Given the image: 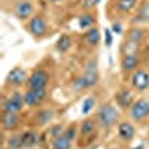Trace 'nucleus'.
Listing matches in <instances>:
<instances>
[{
    "mask_svg": "<svg viewBox=\"0 0 149 149\" xmlns=\"http://www.w3.org/2000/svg\"><path fill=\"white\" fill-rule=\"evenodd\" d=\"M98 81V73H97V61H90L88 66L85 69V73L79 76L76 81L73 82V90L74 91H82L86 88L94 86Z\"/></svg>",
    "mask_w": 149,
    "mask_h": 149,
    "instance_id": "f257e3e1",
    "label": "nucleus"
},
{
    "mask_svg": "<svg viewBox=\"0 0 149 149\" xmlns=\"http://www.w3.org/2000/svg\"><path fill=\"white\" fill-rule=\"evenodd\" d=\"M98 122L102 124L103 127H112L118 119V110L112 106V104H102L100 109H98L97 113Z\"/></svg>",
    "mask_w": 149,
    "mask_h": 149,
    "instance_id": "f03ea898",
    "label": "nucleus"
},
{
    "mask_svg": "<svg viewBox=\"0 0 149 149\" xmlns=\"http://www.w3.org/2000/svg\"><path fill=\"white\" fill-rule=\"evenodd\" d=\"M24 103H26L24 94L17 91L10 95V98H6L3 102V112H8V113H18Z\"/></svg>",
    "mask_w": 149,
    "mask_h": 149,
    "instance_id": "7ed1b4c3",
    "label": "nucleus"
},
{
    "mask_svg": "<svg viewBox=\"0 0 149 149\" xmlns=\"http://www.w3.org/2000/svg\"><path fill=\"white\" fill-rule=\"evenodd\" d=\"M49 82V73L45 70H36L29 78V88L30 90H46Z\"/></svg>",
    "mask_w": 149,
    "mask_h": 149,
    "instance_id": "20e7f679",
    "label": "nucleus"
},
{
    "mask_svg": "<svg viewBox=\"0 0 149 149\" xmlns=\"http://www.w3.org/2000/svg\"><path fill=\"white\" fill-rule=\"evenodd\" d=\"M131 118L136 119V121H142L145 119L146 116H149V102L142 98V100H137L133 106H131Z\"/></svg>",
    "mask_w": 149,
    "mask_h": 149,
    "instance_id": "39448f33",
    "label": "nucleus"
},
{
    "mask_svg": "<svg viewBox=\"0 0 149 149\" xmlns=\"http://www.w3.org/2000/svg\"><path fill=\"white\" fill-rule=\"evenodd\" d=\"M24 97H26V104L27 106H39L45 102L46 98V90H30L24 94Z\"/></svg>",
    "mask_w": 149,
    "mask_h": 149,
    "instance_id": "423d86ee",
    "label": "nucleus"
},
{
    "mask_svg": "<svg viewBox=\"0 0 149 149\" xmlns=\"http://www.w3.org/2000/svg\"><path fill=\"white\" fill-rule=\"evenodd\" d=\"M29 30H30V33H31L33 36H36V37H40V36H43V34L46 33L48 26H46L45 19H43L40 15H36V17H33V18L30 19Z\"/></svg>",
    "mask_w": 149,
    "mask_h": 149,
    "instance_id": "0eeeda50",
    "label": "nucleus"
},
{
    "mask_svg": "<svg viewBox=\"0 0 149 149\" xmlns=\"http://www.w3.org/2000/svg\"><path fill=\"white\" fill-rule=\"evenodd\" d=\"M131 84H133V86H136V88L140 90V91L146 90L149 86V74L143 70L134 72L133 76H131Z\"/></svg>",
    "mask_w": 149,
    "mask_h": 149,
    "instance_id": "6e6552de",
    "label": "nucleus"
},
{
    "mask_svg": "<svg viewBox=\"0 0 149 149\" xmlns=\"http://www.w3.org/2000/svg\"><path fill=\"white\" fill-rule=\"evenodd\" d=\"M26 81H27V73H26V70H22L19 67L10 70L8 74V82L12 85H22Z\"/></svg>",
    "mask_w": 149,
    "mask_h": 149,
    "instance_id": "1a4fd4ad",
    "label": "nucleus"
},
{
    "mask_svg": "<svg viewBox=\"0 0 149 149\" xmlns=\"http://www.w3.org/2000/svg\"><path fill=\"white\" fill-rule=\"evenodd\" d=\"M2 125L5 130H15L19 125V118L17 113H8L3 112V118H2Z\"/></svg>",
    "mask_w": 149,
    "mask_h": 149,
    "instance_id": "9d476101",
    "label": "nucleus"
},
{
    "mask_svg": "<svg viewBox=\"0 0 149 149\" xmlns=\"http://www.w3.org/2000/svg\"><path fill=\"white\" fill-rule=\"evenodd\" d=\"M33 14V5L30 2H19L15 6V15L21 19H26Z\"/></svg>",
    "mask_w": 149,
    "mask_h": 149,
    "instance_id": "9b49d317",
    "label": "nucleus"
},
{
    "mask_svg": "<svg viewBox=\"0 0 149 149\" xmlns=\"http://www.w3.org/2000/svg\"><path fill=\"white\" fill-rule=\"evenodd\" d=\"M115 100H116V103H118V106H119V107L127 109V107H130V106H131V102H133V94H131L128 90H122V91H119V93L115 95Z\"/></svg>",
    "mask_w": 149,
    "mask_h": 149,
    "instance_id": "f8f14e48",
    "label": "nucleus"
},
{
    "mask_svg": "<svg viewBox=\"0 0 149 149\" xmlns=\"http://www.w3.org/2000/svg\"><path fill=\"white\" fill-rule=\"evenodd\" d=\"M134 127L131 125L130 122H122L119 124V127H118V134H119V137L122 140H131L134 137Z\"/></svg>",
    "mask_w": 149,
    "mask_h": 149,
    "instance_id": "ddd939ff",
    "label": "nucleus"
},
{
    "mask_svg": "<svg viewBox=\"0 0 149 149\" xmlns=\"http://www.w3.org/2000/svg\"><path fill=\"white\" fill-rule=\"evenodd\" d=\"M21 137H22V148H31L39 140V136L36 131H26L21 134Z\"/></svg>",
    "mask_w": 149,
    "mask_h": 149,
    "instance_id": "4468645a",
    "label": "nucleus"
},
{
    "mask_svg": "<svg viewBox=\"0 0 149 149\" xmlns=\"http://www.w3.org/2000/svg\"><path fill=\"white\" fill-rule=\"evenodd\" d=\"M72 148V140L63 133L60 137H55L52 140V149H70Z\"/></svg>",
    "mask_w": 149,
    "mask_h": 149,
    "instance_id": "2eb2a0df",
    "label": "nucleus"
},
{
    "mask_svg": "<svg viewBox=\"0 0 149 149\" xmlns=\"http://www.w3.org/2000/svg\"><path fill=\"white\" fill-rule=\"evenodd\" d=\"M137 66H139V58L136 57V55H125V57L122 58V69L124 70L131 72Z\"/></svg>",
    "mask_w": 149,
    "mask_h": 149,
    "instance_id": "dca6fc26",
    "label": "nucleus"
},
{
    "mask_svg": "<svg viewBox=\"0 0 149 149\" xmlns=\"http://www.w3.org/2000/svg\"><path fill=\"white\" fill-rule=\"evenodd\" d=\"M70 46H72V39H70V36H67V34H63L58 39V42H57V49H58L60 52L69 51Z\"/></svg>",
    "mask_w": 149,
    "mask_h": 149,
    "instance_id": "f3484780",
    "label": "nucleus"
},
{
    "mask_svg": "<svg viewBox=\"0 0 149 149\" xmlns=\"http://www.w3.org/2000/svg\"><path fill=\"white\" fill-rule=\"evenodd\" d=\"M85 37H86V42H88L90 45H97L98 42H100V39H102L98 29H90Z\"/></svg>",
    "mask_w": 149,
    "mask_h": 149,
    "instance_id": "a211bd4d",
    "label": "nucleus"
},
{
    "mask_svg": "<svg viewBox=\"0 0 149 149\" xmlns=\"http://www.w3.org/2000/svg\"><path fill=\"white\" fill-rule=\"evenodd\" d=\"M134 21L136 22H146V21H149V3H146V5H143L140 8V10L137 12Z\"/></svg>",
    "mask_w": 149,
    "mask_h": 149,
    "instance_id": "6ab92c4d",
    "label": "nucleus"
},
{
    "mask_svg": "<svg viewBox=\"0 0 149 149\" xmlns=\"http://www.w3.org/2000/svg\"><path fill=\"white\" fill-rule=\"evenodd\" d=\"M8 148L9 149H21L22 148V137L21 134H12L8 139Z\"/></svg>",
    "mask_w": 149,
    "mask_h": 149,
    "instance_id": "aec40b11",
    "label": "nucleus"
},
{
    "mask_svg": "<svg viewBox=\"0 0 149 149\" xmlns=\"http://www.w3.org/2000/svg\"><path fill=\"white\" fill-rule=\"evenodd\" d=\"M54 118V112L51 109H45V110H40L39 115H37V122L40 124V125H43V124L49 122Z\"/></svg>",
    "mask_w": 149,
    "mask_h": 149,
    "instance_id": "412c9836",
    "label": "nucleus"
},
{
    "mask_svg": "<svg viewBox=\"0 0 149 149\" xmlns=\"http://www.w3.org/2000/svg\"><path fill=\"white\" fill-rule=\"evenodd\" d=\"M94 130H95V122H94L93 119H85V121L82 122V125H81V133H82L84 136L93 134Z\"/></svg>",
    "mask_w": 149,
    "mask_h": 149,
    "instance_id": "4be33fe9",
    "label": "nucleus"
},
{
    "mask_svg": "<svg viewBox=\"0 0 149 149\" xmlns=\"http://www.w3.org/2000/svg\"><path fill=\"white\" fill-rule=\"evenodd\" d=\"M122 52L125 54V55H134V52L139 49V43H136L133 40H127L125 43L122 45Z\"/></svg>",
    "mask_w": 149,
    "mask_h": 149,
    "instance_id": "5701e85b",
    "label": "nucleus"
},
{
    "mask_svg": "<svg viewBox=\"0 0 149 149\" xmlns=\"http://www.w3.org/2000/svg\"><path fill=\"white\" fill-rule=\"evenodd\" d=\"M136 3H137V0H118L116 6L121 12H128L136 6Z\"/></svg>",
    "mask_w": 149,
    "mask_h": 149,
    "instance_id": "b1692460",
    "label": "nucleus"
},
{
    "mask_svg": "<svg viewBox=\"0 0 149 149\" xmlns=\"http://www.w3.org/2000/svg\"><path fill=\"white\" fill-rule=\"evenodd\" d=\"M143 37H145V33H143L142 29H131L130 33H128V40H133L136 43L142 42Z\"/></svg>",
    "mask_w": 149,
    "mask_h": 149,
    "instance_id": "393cba45",
    "label": "nucleus"
},
{
    "mask_svg": "<svg viewBox=\"0 0 149 149\" xmlns=\"http://www.w3.org/2000/svg\"><path fill=\"white\" fill-rule=\"evenodd\" d=\"M94 17L91 15V14H82L81 15V18H79V27L81 29H88V27H91L93 24H94Z\"/></svg>",
    "mask_w": 149,
    "mask_h": 149,
    "instance_id": "a878e982",
    "label": "nucleus"
},
{
    "mask_svg": "<svg viewBox=\"0 0 149 149\" xmlns=\"http://www.w3.org/2000/svg\"><path fill=\"white\" fill-rule=\"evenodd\" d=\"M94 104H95L94 98L93 97H86L85 100H84V103H82V113L84 115L90 113V112L93 110V107H94Z\"/></svg>",
    "mask_w": 149,
    "mask_h": 149,
    "instance_id": "bb28decb",
    "label": "nucleus"
},
{
    "mask_svg": "<svg viewBox=\"0 0 149 149\" xmlns=\"http://www.w3.org/2000/svg\"><path fill=\"white\" fill-rule=\"evenodd\" d=\"M64 133V130H63V125H60V124H57V125H54L52 128H51V136L55 139V137H60L61 134Z\"/></svg>",
    "mask_w": 149,
    "mask_h": 149,
    "instance_id": "cd10ccee",
    "label": "nucleus"
},
{
    "mask_svg": "<svg viewBox=\"0 0 149 149\" xmlns=\"http://www.w3.org/2000/svg\"><path fill=\"white\" fill-rule=\"evenodd\" d=\"M112 42H113V39H112V33H110L109 29H106L104 30V43H106V46H112Z\"/></svg>",
    "mask_w": 149,
    "mask_h": 149,
    "instance_id": "c85d7f7f",
    "label": "nucleus"
},
{
    "mask_svg": "<svg viewBox=\"0 0 149 149\" xmlns=\"http://www.w3.org/2000/svg\"><path fill=\"white\" fill-rule=\"evenodd\" d=\"M64 134L67 136L70 140H73L74 137H76V128H74V127H69V128L64 131Z\"/></svg>",
    "mask_w": 149,
    "mask_h": 149,
    "instance_id": "c756f323",
    "label": "nucleus"
},
{
    "mask_svg": "<svg viewBox=\"0 0 149 149\" xmlns=\"http://www.w3.org/2000/svg\"><path fill=\"white\" fill-rule=\"evenodd\" d=\"M98 2H100V0H84V8L85 9H91V8L97 6Z\"/></svg>",
    "mask_w": 149,
    "mask_h": 149,
    "instance_id": "7c9ffc66",
    "label": "nucleus"
},
{
    "mask_svg": "<svg viewBox=\"0 0 149 149\" xmlns=\"http://www.w3.org/2000/svg\"><path fill=\"white\" fill-rule=\"evenodd\" d=\"M112 30H113L115 33H121V31H122V26H121V22H113V26H112Z\"/></svg>",
    "mask_w": 149,
    "mask_h": 149,
    "instance_id": "2f4dec72",
    "label": "nucleus"
},
{
    "mask_svg": "<svg viewBox=\"0 0 149 149\" xmlns=\"http://www.w3.org/2000/svg\"><path fill=\"white\" fill-rule=\"evenodd\" d=\"M134 149H145V148H143V146H136Z\"/></svg>",
    "mask_w": 149,
    "mask_h": 149,
    "instance_id": "473e14b6",
    "label": "nucleus"
},
{
    "mask_svg": "<svg viewBox=\"0 0 149 149\" xmlns=\"http://www.w3.org/2000/svg\"><path fill=\"white\" fill-rule=\"evenodd\" d=\"M49 2H54L55 3V2H60V0H49Z\"/></svg>",
    "mask_w": 149,
    "mask_h": 149,
    "instance_id": "72a5a7b5",
    "label": "nucleus"
}]
</instances>
